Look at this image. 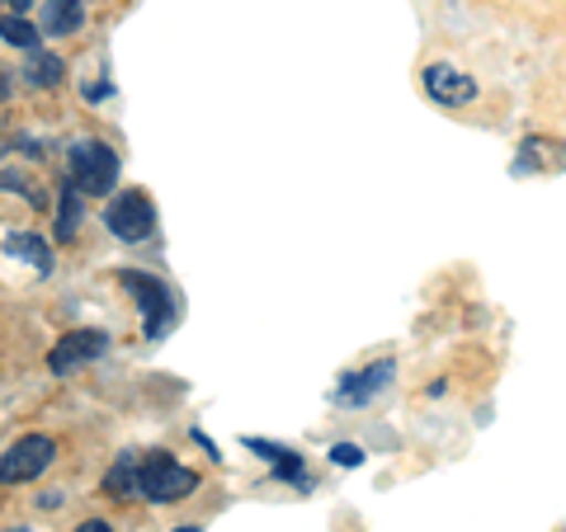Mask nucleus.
Here are the masks:
<instances>
[{
	"label": "nucleus",
	"mask_w": 566,
	"mask_h": 532,
	"mask_svg": "<svg viewBox=\"0 0 566 532\" xmlns=\"http://www.w3.org/2000/svg\"><path fill=\"white\" fill-rule=\"evenodd\" d=\"M66 184L81 193V199H99V193H114L118 184V151L99 137H81L66 147Z\"/></svg>",
	"instance_id": "f257e3e1"
},
{
	"label": "nucleus",
	"mask_w": 566,
	"mask_h": 532,
	"mask_svg": "<svg viewBox=\"0 0 566 532\" xmlns=\"http://www.w3.org/2000/svg\"><path fill=\"white\" fill-rule=\"evenodd\" d=\"M193 490H199V476H193L189 467H180L175 457H166V453L137 457V494H142V500L180 504V500H189Z\"/></svg>",
	"instance_id": "f03ea898"
},
{
	"label": "nucleus",
	"mask_w": 566,
	"mask_h": 532,
	"mask_svg": "<svg viewBox=\"0 0 566 532\" xmlns=\"http://www.w3.org/2000/svg\"><path fill=\"white\" fill-rule=\"evenodd\" d=\"M118 283L137 297V307H142V321H147V340H161V334L175 326V292L166 288L161 278H151V274H137V269H123Z\"/></svg>",
	"instance_id": "7ed1b4c3"
},
{
	"label": "nucleus",
	"mask_w": 566,
	"mask_h": 532,
	"mask_svg": "<svg viewBox=\"0 0 566 532\" xmlns=\"http://www.w3.org/2000/svg\"><path fill=\"white\" fill-rule=\"evenodd\" d=\"M52 457H57V443L48 434H24L14 438L6 457H0V486H24L33 476H43L52 467Z\"/></svg>",
	"instance_id": "20e7f679"
},
{
	"label": "nucleus",
	"mask_w": 566,
	"mask_h": 532,
	"mask_svg": "<svg viewBox=\"0 0 566 532\" xmlns=\"http://www.w3.org/2000/svg\"><path fill=\"white\" fill-rule=\"evenodd\" d=\"M104 226L118 236V241H151L156 232V203L147 199L142 189H128V193H118V199L104 208Z\"/></svg>",
	"instance_id": "39448f33"
},
{
	"label": "nucleus",
	"mask_w": 566,
	"mask_h": 532,
	"mask_svg": "<svg viewBox=\"0 0 566 532\" xmlns=\"http://www.w3.org/2000/svg\"><path fill=\"white\" fill-rule=\"evenodd\" d=\"M392 377H397V363L392 359H378V363H368L364 372H349V377H340V386H335V405H345V411H359V405L382 396L387 386H392Z\"/></svg>",
	"instance_id": "423d86ee"
},
{
	"label": "nucleus",
	"mask_w": 566,
	"mask_h": 532,
	"mask_svg": "<svg viewBox=\"0 0 566 532\" xmlns=\"http://www.w3.org/2000/svg\"><path fill=\"white\" fill-rule=\"evenodd\" d=\"M104 349H109V334H104V330H71V334H62V340L52 344L48 368L57 372V377H66V372H76V368H85V363H95Z\"/></svg>",
	"instance_id": "0eeeda50"
},
{
	"label": "nucleus",
	"mask_w": 566,
	"mask_h": 532,
	"mask_svg": "<svg viewBox=\"0 0 566 532\" xmlns=\"http://www.w3.org/2000/svg\"><path fill=\"white\" fill-rule=\"evenodd\" d=\"M424 95H430L434 104H444V109H463V104L476 99V81L468 76V71H458L449 62H434V66H424Z\"/></svg>",
	"instance_id": "6e6552de"
},
{
	"label": "nucleus",
	"mask_w": 566,
	"mask_h": 532,
	"mask_svg": "<svg viewBox=\"0 0 566 532\" xmlns=\"http://www.w3.org/2000/svg\"><path fill=\"white\" fill-rule=\"evenodd\" d=\"M81 24H85V0H43L39 33H48V39H66V33H76Z\"/></svg>",
	"instance_id": "1a4fd4ad"
},
{
	"label": "nucleus",
	"mask_w": 566,
	"mask_h": 532,
	"mask_svg": "<svg viewBox=\"0 0 566 532\" xmlns=\"http://www.w3.org/2000/svg\"><path fill=\"white\" fill-rule=\"evenodd\" d=\"M566 161V147L557 137H524V147L515 156V174H538V170H557Z\"/></svg>",
	"instance_id": "9d476101"
},
{
	"label": "nucleus",
	"mask_w": 566,
	"mask_h": 532,
	"mask_svg": "<svg viewBox=\"0 0 566 532\" xmlns=\"http://www.w3.org/2000/svg\"><path fill=\"white\" fill-rule=\"evenodd\" d=\"M245 448L251 453H264L274 462V476H283V481L303 486L307 490V476H303V457H297L293 448H279V443H264V438H245Z\"/></svg>",
	"instance_id": "9b49d317"
},
{
	"label": "nucleus",
	"mask_w": 566,
	"mask_h": 532,
	"mask_svg": "<svg viewBox=\"0 0 566 532\" xmlns=\"http://www.w3.org/2000/svg\"><path fill=\"white\" fill-rule=\"evenodd\" d=\"M24 81L33 85V91H52V85L62 81V57L57 52H43V47L24 52Z\"/></svg>",
	"instance_id": "f8f14e48"
},
{
	"label": "nucleus",
	"mask_w": 566,
	"mask_h": 532,
	"mask_svg": "<svg viewBox=\"0 0 566 532\" xmlns=\"http://www.w3.org/2000/svg\"><path fill=\"white\" fill-rule=\"evenodd\" d=\"M81 217H85V199L62 180V189H57V241L76 236L81 232Z\"/></svg>",
	"instance_id": "ddd939ff"
},
{
	"label": "nucleus",
	"mask_w": 566,
	"mask_h": 532,
	"mask_svg": "<svg viewBox=\"0 0 566 532\" xmlns=\"http://www.w3.org/2000/svg\"><path fill=\"white\" fill-rule=\"evenodd\" d=\"M6 255H14V259H29L39 274H52V251H48V241L29 236V232H20V236H6Z\"/></svg>",
	"instance_id": "4468645a"
},
{
	"label": "nucleus",
	"mask_w": 566,
	"mask_h": 532,
	"mask_svg": "<svg viewBox=\"0 0 566 532\" xmlns=\"http://www.w3.org/2000/svg\"><path fill=\"white\" fill-rule=\"evenodd\" d=\"M104 490H109L114 500H133V494H137V457L133 453H123L118 462L109 467V476H104Z\"/></svg>",
	"instance_id": "2eb2a0df"
},
{
	"label": "nucleus",
	"mask_w": 566,
	"mask_h": 532,
	"mask_svg": "<svg viewBox=\"0 0 566 532\" xmlns=\"http://www.w3.org/2000/svg\"><path fill=\"white\" fill-rule=\"evenodd\" d=\"M0 39H6L10 47L33 52V47H39V29H33L29 20H20V14H0Z\"/></svg>",
	"instance_id": "dca6fc26"
},
{
	"label": "nucleus",
	"mask_w": 566,
	"mask_h": 532,
	"mask_svg": "<svg viewBox=\"0 0 566 532\" xmlns=\"http://www.w3.org/2000/svg\"><path fill=\"white\" fill-rule=\"evenodd\" d=\"M0 189H20V193H24V199H29L33 208H48V199H43V193L33 189V184L24 180V174H14V170H0Z\"/></svg>",
	"instance_id": "f3484780"
},
{
	"label": "nucleus",
	"mask_w": 566,
	"mask_h": 532,
	"mask_svg": "<svg viewBox=\"0 0 566 532\" xmlns=\"http://www.w3.org/2000/svg\"><path fill=\"white\" fill-rule=\"evenodd\" d=\"M331 462H335V467H364V448H354V443H335V448H331Z\"/></svg>",
	"instance_id": "a211bd4d"
},
{
	"label": "nucleus",
	"mask_w": 566,
	"mask_h": 532,
	"mask_svg": "<svg viewBox=\"0 0 566 532\" xmlns=\"http://www.w3.org/2000/svg\"><path fill=\"white\" fill-rule=\"evenodd\" d=\"M76 532H114V528H109V523H104V519H85V523H81Z\"/></svg>",
	"instance_id": "6ab92c4d"
},
{
	"label": "nucleus",
	"mask_w": 566,
	"mask_h": 532,
	"mask_svg": "<svg viewBox=\"0 0 566 532\" xmlns=\"http://www.w3.org/2000/svg\"><path fill=\"white\" fill-rule=\"evenodd\" d=\"M0 6H10V14H20V20L29 14V0H0Z\"/></svg>",
	"instance_id": "aec40b11"
},
{
	"label": "nucleus",
	"mask_w": 566,
	"mask_h": 532,
	"mask_svg": "<svg viewBox=\"0 0 566 532\" xmlns=\"http://www.w3.org/2000/svg\"><path fill=\"white\" fill-rule=\"evenodd\" d=\"M43 509H62V490H48L43 494Z\"/></svg>",
	"instance_id": "412c9836"
},
{
	"label": "nucleus",
	"mask_w": 566,
	"mask_h": 532,
	"mask_svg": "<svg viewBox=\"0 0 566 532\" xmlns=\"http://www.w3.org/2000/svg\"><path fill=\"white\" fill-rule=\"evenodd\" d=\"M6 99H10V76L0 71V104H6Z\"/></svg>",
	"instance_id": "4be33fe9"
},
{
	"label": "nucleus",
	"mask_w": 566,
	"mask_h": 532,
	"mask_svg": "<svg viewBox=\"0 0 566 532\" xmlns=\"http://www.w3.org/2000/svg\"><path fill=\"white\" fill-rule=\"evenodd\" d=\"M175 532H199V528H193V523H185V528H175Z\"/></svg>",
	"instance_id": "5701e85b"
},
{
	"label": "nucleus",
	"mask_w": 566,
	"mask_h": 532,
	"mask_svg": "<svg viewBox=\"0 0 566 532\" xmlns=\"http://www.w3.org/2000/svg\"><path fill=\"white\" fill-rule=\"evenodd\" d=\"M6 532H29V528H6Z\"/></svg>",
	"instance_id": "b1692460"
}]
</instances>
